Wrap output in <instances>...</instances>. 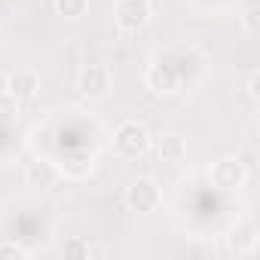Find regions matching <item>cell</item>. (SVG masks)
I'll return each mask as SVG.
<instances>
[{
	"label": "cell",
	"mask_w": 260,
	"mask_h": 260,
	"mask_svg": "<svg viewBox=\"0 0 260 260\" xmlns=\"http://www.w3.org/2000/svg\"><path fill=\"white\" fill-rule=\"evenodd\" d=\"M150 147H153V138L147 132V125H141L138 119H125V122L116 125V132H113V153L119 159H141Z\"/></svg>",
	"instance_id": "cell-1"
},
{
	"label": "cell",
	"mask_w": 260,
	"mask_h": 260,
	"mask_svg": "<svg viewBox=\"0 0 260 260\" xmlns=\"http://www.w3.org/2000/svg\"><path fill=\"white\" fill-rule=\"evenodd\" d=\"M122 202L135 214H153L162 205V193H159L153 178H135V181H128V187L122 193Z\"/></svg>",
	"instance_id": "cell-2"
},
{
	"label": "cell",
	"mask_w": 260,
	"mask_h": 260,
	"mask_svg": "<svg viewBox=\"0 0 260 260\" xmlns=\"http://www.w3.org/2000/svg\"><path fill=\"white\" fill-rule=\"evenodd\" d=\"M110 89H113V74H110L107 64L92 61V64H83V68H80V74H77V92H80L83 98H89V101H104V98L110 95Z\"/></svg>",
	"instance_id": "cell-3"
},
{
	"label": "cell",
	"mask_w": 260,
	"mask_h": 260,
	"mask_svg": "<svg viewBox=\"0 0 260 260\" xmlns=\"http://www.w3.org/2000/svg\"><path fill=\"white\" fill-rule=\"evenodd\" d=\"M208 181H211V187H217L220 193L242 190L245 181H248V166H245L239 156H220V159L211 162V169H208Z\"/></svg>",
	"instance_id": "cell-4"
},
{
	"label": "cell",
	"mask_w": 260,
	"mask_h": 260,
	"mask_svg": "<svg viewBox=\"0 0 260 260\" xmlns=\"http://www.w3.org/2000/svg\"><path fill=\"white\" fill-rule=\"evenodd\" d=\"M153 19V7L150 0H116L113 7V22L122 34H138L150 25Z\"/></svg>",
	"instance_id": "cell-5"
},
{
	"label": "cell",
	"mask_w": 260,
	"mask_h": 260,
	"mask_svg": "<svg viewBox=\"0 0 260 260\" xmlns=\"http://www.w3.org/2000/svg\"><path fill=\"white\" fill-rule=\"evenodd\" d=\"M4 92L13 95L19 104H22V101H31V98H37V92H40V74L31 71V68H16V71L7 74Z\"/></svg>",
	"instance_id": "cell-6"
},
{
	"label": "cell",
	"mask_w": 260,
	"mask_h": 260,
	"mask_svg": "<svg viewBox=\"0 0 260 260\" xmlns=\"http://www.w3.org/2000/svg\"><path fill=\"white\" fill-rule=\"evenodd\" d=\"M58 178H61V169L49 156H34L25 166V184L34 187V190H52L58 184Z\"/></svg>",
	"instance_id": "cell-7"
},
{
	"label": "cell",
	"mask_w": 260,
	"mask_h": 260,
	"mask_svg": "<svg viewBox=\"0 0 260 260\" xmlns=\"http://www.w3.org/2000/svg\"><path fill=\"white\" fill-rule=\"evenodd\" d=\"M144 83H147V89H150L153 95H175V92L181 89V74H178L169 61H156V64L147 68Z\"/></svg>",
	"instance_id": "cell-8"
},
{
	"label": "cell",
	"mask_w": 260,
	"mask_h": 260,
	"mask_svg": "<svg viewBox=\"0 0 260 260\" xmlns=\"http://www.w3.org/2000/svg\"><path fill=\"white\" fill-rule=\"evenodd\" d=\"M156 156L166 166H184L187 162V141L178 132H169L156 141Z\"/></svg>",
	"instance_id": "cell-9"
},
{
	"label": "cell",
	"mask_w": 260,
	"mask_h": 260,
	"mask_svg": "<svg viewBox=\"0 0 260 260\" xmlns=\"http://www.w3.org/2000/svg\"><path fill=\"white\" fill-rule=\"evenodd\" d=\"M52 7L61 19L68 22H80L86 13H89V0H52Z\"/></svg>",
	"instance_id": "cell-10"
},
{
	"label": "cell",
	"mask_w": 260,
	"mask_h": 260,
	"mask_svg": "<svg viewBox=\"0 0 260 260\" xmlns=\"http://www.w3.org/2000/svg\"><path fill=\"white\" fill-rule=\"evenodd\" d=\"M31 251L16 239H0V260H28Z\"/></svg>",
	"instance_id": "cell-11"
},
{
	"label": "cell",
	"mask_w": 260,
	"mask_h": 260,
	"mask_svg": "<svg viewBox=\"0 0 260 260\" xmlns=\"http://www.w3.org/2000/svg\"><path fill=\"white\" fill-rule=\"evenodd\" d=\"M68 254H80V257H107V248H104V245H95V242H74V245H68Z\"/></svg>",
	"instance_id": "cell-12"
},
{
	"label": "cell",
	"mask_w": 260,
	"mask_h": 260,
	"mask_svg": "<svg viewBox=\"0 0 260 260\" xmlns=\"http://www.w3.org/2000/svg\"><path fill=\"white\" fill-rule=\"evenodd\" d=\"M0 119L10 122V119H19V101L7 92H0Z\"/></svg>",
	"instance_id": "cell-13"
},
{
	"label": "cell",
	"mask_w": 260,
	"mask_h": 260,
	"mask_svg": "<svg viewBox=\"0 0 260 260\" xmlns=\"http://www.w3.org/2000/svg\"><path fill=\"white\" fill-rule=\"evenodd\" d=\"M242 25H245V31H248V34H257V7H251V10L245 13Z\"/></svg>",
	"instance_id": "cell-14"
}]
</instances>
